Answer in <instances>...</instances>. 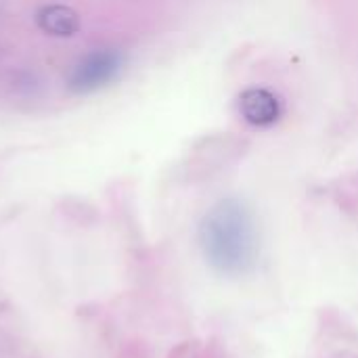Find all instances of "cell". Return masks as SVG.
Segmentation results:
<instances>
[{
  "mask_svg": "<svg viewBox=\"0 0 358 358\" xmlns=\"http://www.w3.org/2000/svg\"><path fill=\"white\" fill-rule=\"evenodd\" d=\"M36 21L46 34H52V36H71V34H76L80 29L78 15L71 8L63 6V4L44 6L38 13Z\"/></svg>",
  "mask_w": 358,
  "mask_h": 358,
  "instance_id": "3957f363",
  "label": "cell"
},
{
  "mask_svg": "<svg viewBox=\"0 0 358 358\" xmlns=\"http://www.w3.org/2000/svg\"><path fill=\"white\" fill-rule=\"evenodd\" d=\"M124 57L115 48H96L84 55L71 69L67 86L76 94H90L105 88L122 71Z\"/></svg>",
  "mask_w": 358,
  "mask_h": 358,
  "instance_id": "7a4b0ae2",
  "label": "cell"
},
{
  "mask_svg": "<svg viewBox=\"0 0 358 358\" xmlns=\"http://www.w3.org/2000/svg\"><path fill=\"white\" fill-rule=\"evenodd\" d=\"M199 239L208 262L222 275H245L256 264L258 243L254 227L235 203H222L206 216Z\"/></svg>",
  "mask_w": 358,
  "mask_h": 358,
  "instance_id": "6da1fadb",
  "label": "cell"
}]
</instances>
